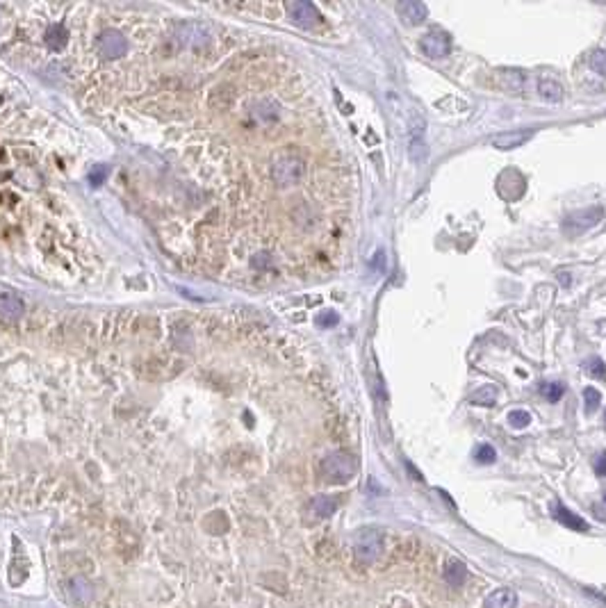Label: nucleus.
<instances>
[{"label": "nucleus", "mask_w": 606, "mask_h": 608, "mask_svg": "<svg viewBox=\"0 0 606 608\" xmlns=\"http://www.w3.org/2000/svg\"><path fill=\"white\" fill-rule=\"evenodd\" d=\"M178 41L182 43V46H203V43L210 39V32L206 30V25H198V23H185L182 28L176 32Z\"/></svg>", "instance_id": "9"}, {"label": "nucleus", "mask_w": 606, "mask_h": 608, "mask_svg": "<svg viewBox=\"0 0 606 608\" xmlns=\"http://www.w3.org/2000/svg\"><path fill=\"white\" fill-rule=\"evenodd\" d=\"M536 92L545 98L549 103H561L563 101V87L558 80L549 78V76H540L536 80Z\"/></svg>", "instance_id": "15"}, {"label": "nucleus", "mask_w": 606, "mask_h": 608, "mask_svg": "<svg viewBox=\"0 0 606 608\" xmlns=\"http://www.w3.org/2000/svg\"><path fill=\"white\" fill-rule=\"evenodd\" d=\"M321 476L328 483H346L356 476V460L349 453L335 451L321 460Z\"/></svg>", "instance_id": "3"}, {"label": "nucleus", "mask_w": 606, "mask_h": 608, "mask_svg": "<svg viewBox=\"0 0 606 608\" xmlns=\"http://www.w3.org/2000/svg\"><path fill=\"white\" fill-rule=\"evenodd\" d=\"M586 369H588V374H591L593 378L606 380V365H604L602 358H593L588 365H586Z\"/></svg>", "instance_id": "26"}, {"label": "nucleus", "mask_w": 606, "mask_h": 608, "mask_svg": "<svg viewBox=\"0 0 606 608\" xmlns=\"http://www.w3.org/2000/svg\"><path fill=\"white\" fill-rule=\"evenodd\" d=\"M465 576H467V569H465L463 562H458V560H452L447 565V569H445V581L449 586H454V588L461 586L465 581Z\"/></svg>", "instance_id": "18"}, {"label": "nucleus", "mask_w": 606, "mask_h": 608, "mask_svg": "<svg viewBox=\"0 0 606 608\" xmlns=\"http://www.w3.org/2000/svg\"><path fill=\"white\" fill-rule=\"evenodd\" d=\"M602 219V210H581V212H574L567 216L565 221V230L570 233H584L586 228H591Z\"/></svg>", "instance_id": "11"}, {"label": "nucleus", "mask_w": 606, "mask_h": 608, "mask_svg": "<svg viewBox=\"0 0 606 608\" xmlns=\"http://www.w3.org/2000/svg\"><path fill=\"white\" fill-rule=\"evenodd\" d=\"M107 167H103V165H96L94 169L89 171V183L94 185V187H98V185H103L105 180H107Z\"/></svg>", "instance_id": "27"}, {"label": "nucleus", "mask_w": 606, "mask_h": 608, "mask_svg": "<svg viewBox=\"0 0 606 608\" xmlns=\"http://www.w3.org/2000/svg\"><path fill=\"white\" fill-rule=\"evenodd\" d=\"M509 424L513 426V429H527V426L531 424V415L527 410H513L509 415Z\"/></svg>", "instance_id": "23"}, {"label": "nucleus", "mask_w": 606, "mask_h": 608, "mask_svg": "<svg viewBox=\"0 0 606 608\" xmlns=\"http://www.w3.org/2000/svg\"><path fill=\"white\" fill-rule=\"evenodd\" d=\"M98 48L107 57H121L126 55V37L116 30H105L98 37Z\"/></svg>", "instance_id": "8"}, {"label": "nucleus", "mask_w": 606, "mask_h": 608, "mask_svg": "<svg viewBox=\"0 0 606 608\" xmlns=\"http://www.w3.org/2000/svg\"><path fill=\"white\" fill-rule=\"evenodd\" d=\"M23 301L12 292H0V322L16 324L23 317Z\"/></svg>", "instance_id": "7"}, {"label": "nucleus", "mask_w": 606, "mask_h": 608, "mask_svg": "<svg viewBox=\"0 0 606 608\" xmlns=\"http://www.w3.org/2000/svg\"><path fill=\"white\" fill-rule=\"evenodd\" d=\"M46 41H48L50 48L58 50L67 43V32H64V28H60V25H55V28H50L48 34H46Z\"/></svg>", "instance_id": "20"}, {"label": "nucleus", "mask_w": 606, "mask_h": 608, "mask_svg": "<svg viewBox=\"0 0 606 608\" xmlns=\"http://www.w3.org/2000/svg\"><path fill=\"white\" fill-rule=\"evenodd\" d=\"M485 608H518V595L511 588H497L485 597Z\"/></svg>", "instance_id": "14"}, {"label": "nucleus", "mask_w": 606, "mask_h": 608, "mask_svg": "<svg viewBox=\"0 0 606 608\" xmlns=\"http://www.w3.org/2000/svg\"><path fill=\"white\" fill-rule=\"evenodd\" d=\"M317 324H319V326H333V324H337V315H335V312L319 315V317H317Z\"/></svg>", "instance_id": "28"}, {"label": "nucleus", "mask_w": 606, "mask_h": 608, "mask_svg": "<svg viewBox=\"0 0 606 608\" xmlns=\"http://www.w3.org/2000/svg\"><path fill=\"white\" fill-rule=\"evenodd\" d=\"M474 460L481 462V465H490V462L497 460V453H494L490 444H481V447L474 451Z\"/></svg>", "instance_id": "21"}, {"label": "nucleus", "mask_w": 606, "mask_h": 608, "mask_svg": "<svg viewBox=\"0 0 606 608\" xmlns=\"http://www.w3.org/2000/svg\"><path fill=\"white\" fill-rule=\"evenodd\" d=\"M306 176V162L297 153H281L271 165V178L278 187H292Z\"/></svg>", "instance_id": "1"}, {"label": "nucleus", "mask_w": 606, "mask_h": 608, "mask_svg": "<svg viewBox=\"0 0 606 608\" xmlns=\"http://www.w3.org/2000/svg\"><path fill=\"white\" fill-rule=\"evenodd\" d=\"M595 471H598L600 476H606V451L595 458Z\"/></svg>", "instance_id": "29"}, {"label": "nucleus", "mask_w": 606, "mask_h": 608, "mask_svg": "<svg viewBox=\"0 0 606 608\" xmlns=\"http://www.w3.org/2000/svg\"><path fill=\"white\" fill-rule=\"evenodd\" d=\"M584 399H586V413H595V410H598L600 401H602V394L595 387H586L584 389Z\"/></svg>", "instance_id": "22"}, {"label": "nucleus", "mask_w": 606, "mask_h": 608, "mask_svg": "<svg viewBox=\"0 0 606 608\" xmlns=\"http://www.w3.org/2000/svg\"><path fill=\"white\" fill-rule=\"evenodd\" d=\"M554 517L563 526H567V529H572V531H588V522H584L579 515L572 513L570 508H565L563 504L554 506Z\"/></svg>", "instance_id": "16"}, {"label": "nucleus", "mask_w": 606, "mask_h": 608, "mask_svg": "<svg viewBox=\"0 0 606 608\" xmlns=\"http://www.w3.org/2000/svg\"><path fill=\"white\" fill-rule=\"evenodd\" d=\"M529 139H534V130H513V132L497 134V137L492 139V146L499 151H511V148L525 146Z\"/></svg>", "instance_id": "10"}, {"label": "nucleus", "mask_w": 606, "mask_h": 608, "mask_svg": "<svg viewBox=\"0 0 606 608\" xmlns=\"http://www.w3.org/2000/svg\"><path fill=\"white\" fill-rule=\"evenodd\" d=\"M527 83L529 78L525 76V71H501V87L509 94H525Z\"/></svg>", "instance_id": "17"}, {"label": "nucleus", "mask_w": 606, "mask_h": 608, "mask_svg": "<svg viewBox=\"0 0 606 608\" xmlns=\"http://www.w3.org/2000/svg\"><path fill=\"white\" fill-rule=\"evenodd\" d=\"M335 511H337V502L328 495L312 497L310 504H308V515L312 517V520H326V517H330Z\"/></svg>", "instance_id": "13"}, {"label": "nucleus", "mask_w": 606, "mask_h": 608, "mask_svg": "<svg viewBox=\"0 0 606 608\" xmlns=\"http://www.w3.org/2000/svg\"><path fill=\"white\" fill-rule=\"evenodd\" d=\"M351 547L358 560L363 562H374L383 556L385 551V535L379 529H358L351 538Z\"/></svg>", "instance_id": "2"}, {"label": "nucleus", "mask_w": 606, "mask_h": 608, "mask_svg": "<svg viewBox=\"0 0 606 608\" xmlns=\"http://www.w3.org/2000/svg\"><path fill=\"white\" fill-rule=\"evenodd\" d=\"M288 12H290V19H292V23H297L299 28H312V25H315L317 21H319V12H317V7L312 5V3H306V0H299V3H292L290 7H288Z\"/></svg>", "instance_id": "6"}, {"label": "nucleus", "mask_w": 606, "mask_h": 608, "mask_svg": "<svg viewBox=\"0 0 606 608\" xmlns=\"http://www.w3.org/2000/svg\"><path fill=\"white\" fill-rule=\"evenodd\" d=\"M591 69L598 76L606 78V50H595L593 53V55H591Z\"/></svg>", "instance_id": "24"}, {"label": "nucleus", "mask_w": 606, "mask_h": 608, "mask_svg": "<svg viewBox=\"0 0 606 608\" xmlns=\"http://www.w3.org/2000/svg\"><path fill=\"white\" fill-rule=\"evenodd\" d=\"M408 156L412 165H422L429 156L426 148V119L419 112L410 114V123H408Z\"/></svg>", "instance_id": "4"}, {"label": "nucleus", "mask_w": 606, "mask_h": 608, "mask_svg": "<svg viewBox=\"0 0 606 608\" xmlns=\"http://www.w3.org/2000/svg\"><path fill=\"white\" fill-rule=\"evenodd\" d=\"M470 401L474 406H492L494 401H497V387L494 385H483L479 387L476 392L470 396Z\"/></svg>", "instance_id": "19"}, {"label": "nucleus", "mask_w": 606, "mask_h": 608, "mask_svg": "<svg viewBox=\"0 0 606 608\" xmlns=\"http://www.w3.org/2000/svg\"><path fill=\"white\" fill-rule=\"evenodd\" d=\"M604 502H606V495H604Z\"/></svg>", "instance_id": "30"}, {"label": "nucleus", "mask_w": 606, "mask_h": 608, "mask_svg": "<svg viewBox=\"0 0 606 608\" xmlns=\"http://www.w3.org/2000/svg\"><path fill=\"white\" fill-rule=\"evenodd\" d=\"M604 417H606V415H604Z\"/></svg>", "instance_id": "31"}, {"label": "nucleus", "mask_w": 606, "mask_h": 608, "mask_svg": "<svg viewBox=\"0 0 606 608\" xmlns=\"http://www.w3.org/2000/svg\"><path fill=\"white\" fill-rule=\"evenodd\" d=\"M419 48L431 60H443L449 55V50H452V39H449V34L443 30H431L429 34H424V39L419 41Z\"/></svg>", "instance_id": "5"}, {"label": "nucleus", "mask_w": 606, "mask_h": 608, "mask_svg": "<svg viewBox=\"0 0 606 608\" xmlns=\"http://www.w3.org/2000/svg\"><path fill=\"white\" fill-rule=\"evenodd\" d=\"M397 14L401 16L403 23L419 25V23L429 16V10H426V5L417 3V0H406V3H399V5H397Z\"/></svg>", "instance_id": "12"}, {"label": "nucleus", "mask_w": 606, "mask_h": 608, "mask_svg": "<svg viewBox=\"0 0 606 608\" xmlns=\"http://www.w3.org/2000/svg\"><path fill=\"white\" fill-rule=\"evenodd\" d=\"M540 392H543V396L547 399V401H558V399L563 396V385H558V383H543V385H540Z\"/></svg>", "instance_id": "25"}]
</instances>
